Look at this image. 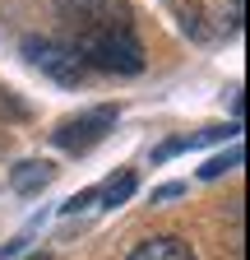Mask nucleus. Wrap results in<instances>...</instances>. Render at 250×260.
Here are the masks:
<instances>
[{"label": "nucleus", "mask_w": 250, "mask_h": 260, "mask_svg": "<svg viewBox=\"0 0 250 260\" xmlns=\"http://www.w3.org/2000/svg\"><path fill=\"white\" fill-rule=\"evenodd\" d=\"M70 47H74L84 70H102V75H139L144 70V42H139L130 19L79 28L70 38Z\"/></svg>", "instance_id": "f257e3e1"}, {"label": "nucleus", "mask_w": 250, "mask_h": 260, "mask_svg": "<svg viewBox=\"0 0 250 260\" xmlns=\"http://www.w3.org/2000/svg\"><path fill=\"white\" fill-rule=\"evenodd\" d=\"M116 116H120V107H111V103L88 107V112H79V116H70V121H60V125L51 130V140L65 149V153H88L93 144H102V140L111 135Z\"/></svg>", "instance_id": "f03ea898"}, {"label": "nucleus", "mask_w": 250, "mask_h": 260, "mask_svg": "<svg viewBox=\"0 0 250 260\" xmlns=\"http://www.w3.org/2000/svg\"><path fill=\"white\" fill-rule=\"evenodd\" d=\"M23 56H28L33 70H42L47 79L65 84V88L84 84V75H88L84 65H79V56H74V47L60 42V38H23Z\"/></svg>", "instance_id": "7ed1b4c3"}, {"label": "nucleus", "mask_w": 250, "mask_h": 260, "mask_svg": "<svg viewBox=\"0 0 250 260\" xmlns=\"http://www.w3.org/2000/svg\"><path fill=\"white\" fill-rule=\"evenodd\" d=\"M56 10L74 23V32H79V28H93V23H116V19H130L125 0H56Z\"/></svg>", "instance_id": "20e7f679"}, {"label": "nucleus", "mask_w": 250, "mask_h": 260, "mask_svg": "<svg viewBox=\"0 0 250 260\" xmlns=\"http://www.w3.org/2000/svg\"><path fill=\"white\" fill-rule=\"evenodd\" d=\"M51 181H56V168H51L47 158H23L19 168H10V190L14 195H37Z\"/></svg>", "instance_id": "39448f33"}, {"label": "nucleus", "mask_w": 250, "mask_h": 260, "mask_svg": "<svg viewBox=\"0 0 250 260\" xmlns=\"http://www.w3.org/2000/svg\"><path fill=\"white\" fill-rule=\"evenodd\" d=\"M227 135H236V125H204V130H190V135H176V140H167V144L153 149V162H167V158H176L185 149H199L209 140H227Z\"/></svg>", "instance_id": "423d86ee"}, {"label": "nucleus", "mask_w": 250, "mask_h": 260, "mask_svg": "<svg viewBox=\"0 0 250 260\" xmlns=\"http://www.w3.org/2000/svg\"><path fill=\"white\" fill-rule=\"evenodd\" d=\"M130 260H195V255L181 237H148L130 251Z\"/></svg>", "instance_id": "0eeeda50"}, {"label": "nucleus", "mask_w": 250, "mask_h": 260, "mask_svg": "<svg viewBox=\"0 0 250 260\" xmlns=\"http://www.w3.org/2000/svg\"><path fill=\"white\" fill-rule=\"evenodd\" d=\"M93 190H98V209H116V205H125L135 195V172H116L111 181L93 186Z\"/></svg>", "instance_id": "6e6552de"}, {"label": "nucleus", "mask_w": 250, "mask_h": 260, "mask_svg": "<svg viewBox=\"0 0 250 260\" xmlns=\"http://www.w3.org/2000/svg\"><path fill=\"white\" fill-rule=\"evenodd\" d=\"M236 162H241V149H227V153H218V158H209L204 168H199V177H204V181H213V177H223V172H232Z\"/></svg>", "instance_id": "1a4fd4ad"}, {"label": "nucleus", "mask_w": 250, "mask_h": 260, "mask_svg": "<svg viewBox=\"0 0 250 260\" xmlns=\"http://www.w3.org/2000/svg\"><path fill=\"white\" fill-rule=\"evenodd\" d=\"M176 195H185V186H181V181H167V186H158V190H153V205H162V200H176Z\"/></svg>", "instance_id": "9d476101"}, {"label": "nucleus", "mask_w": 250, "mask_h": 260, "mask_svg": "<svg viewBox=\"0 0 250 260\" xmlns=\"http://www.w3.org/2000/svg\"><path fill=\"white\" fill-rule=\"evenodd\" d=\"M5 144H10V135H5V130H0V149H5Z\"/></svg>", "instance_id": "9b49d317"}, {"label": "nucleus", "mask_w": 250, "mask_h": 260, "mask_svg": "<svg viewBox=\"0 0 250 260\" xmlns=\"http://www.w3.org/2000/svg\"><path fill=\"white\" fill-rule=\"evenodd\" d=\"M33 260H51V255H33Z\"/></svg>", "instance_id": "f8f14e48"}]
</instances>
